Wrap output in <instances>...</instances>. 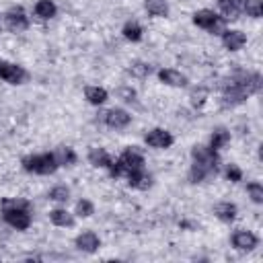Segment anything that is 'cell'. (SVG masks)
<instances>
[{"instance_id":"obj_1","label":"cell","mask_w":263,"mask_h":263,"mask_svg":"<svg viewBox=\"0 0 263 263\" xmlns=\"http://www.w3.org/2000/svg\"><path fill=\"white\" fill-rule=\"evenodd\" d=\"M23 168L27 173H35V175H53L58 171V162L53 158L51 152H43V154H31V156H25L21 160Z\"/></svg>"},{"instance_id":"obj_2","label":"cell","mask_w":263,"mask_h":263,"mask_svg":"<svg viewBox=\"0 0 263 263\" xmlns=\"http://www.w3.org/2000/svg\"><path fill=\"white\" fill-rule=\"evenodd\" d=\"M4 222L14 230H27L31 226V208L27 205H6L2 208Z\"/></svg>"},{"instance_id":"obj_3","label":"cell","mask_w":263,"mask_h":263,"mask_svg":"<svg viewBox=\"0 0 263 263\" xmlns=\"http://www.w3.org/2000/svg\"><path fill=\"white\" fill-rule=\"evenodd\" d=\"M193 23L205 31H210L212 35H222L224 33V18L218 16L214 10L210 8H201L193 14Z\"/></svg>"},{"instance_id":"obj_4","label":"cell","mask_w":263,"mask_h":263,"mask_svg":"<svg viewBox=\"0 0 263 263\" xmlns=\"http://www.w3.org/2000/svg\"><path fill=\"white\" fill-rule=\"evenodd\" d=\"M4 25H6V29L12 31V33L27 31V29H29V16H27V12L23 10V6H12L10 10H6V14H4Z\"/></svg>"},{"instance_id":"obj_5","label":"cell","mask_w":263,"mask_h":263,"mask_svg":"<svg viewBox=\"0 0 263 263\" xmlns=\"http://www.w3.org/2000/svg\"><path fill=\"white\" fill-rule=\"evenodd\" d=\"M0 78H2L4 82H8V84H23V82L29 78V74L25 72L23 66L2 60V62H0Z\"/></svg>"},{"instance_id":"obj_6","label":"cell","mask_w":263,"mask_h":263,"mask_svg":"<svg viewBox=\"0 0 263 263\" xmlns=\"http://www.w3.org/2000/svg\"><path fill=\"white\" fill-rule=\"evenodd\" d=\"M144 142H146L150 148L166 150V148H171V146H173L175 138H173V134H171V132H166V129H162V127H154V129H150V132L144 136Z\"/></svg>"},{"instance_id":"obj_7","label":"cell","mask_w":263,"mask_h":263,"mask_svg":"<svg viewBox=\"0 0 263 263\" xmlns=\"http://www.w3.org/2000/svg\"><path fill=\"white\" fill-rule=\"evenodd\" d=\"M191 158H193V162L203 164V166L212 168L214 173H216V168H218V154H216V150H212L210 146H193Z\"/></svg>"},{"instance_id":"obj_8","label":"cell","mask_w":263,"mask_h":263,"mask_svg":"<svg viewBox=\"0 0 263 263\" xmlns=\"http://www.w3.org/2000/svg\"><path fill=\"white\" fill-rule=\"evenodd\" d=\"M129 121H132V115L121 107H113L105 113V123L111 129H123V127L129 125Z\"/></svg>"},{"instance_id":"obj_9","label":"cell","mask_w":263,"mask_h":263,"mask_svg":"<svg viewBox=\"0 0 263 263\" xmlns=\"http://www.w3.org/2000/svg\"><path fill=\"white\" fill-rule=\"evenodd\" d=\"M230 240H232V247L238 251H253L259 245L257 234H253L251 230H236Z\"/></svg>"},{"instance_id":"obj_10","label":"cell","mask_w":263,"mask_h":263,"mask_svg":"<svg viewBox=\"0 0 263 263\" xmlns=\"http://www.w3.org/2000/svg\"><path fill=\"white\" fill-rule=\"evenodd\" d=\"M222 43H224L226 49H230V51H238V49L245 47V43H247V35H245L242 31H236V29H224V33H222Z\"/></svg>"},{"instance_id":"obj_11","label":"cell","mask_w":263,"mask_h":263,"mask_svg":"<svg viewBox=\"0 0 263 263\" xmlns=\"http://www.w3.org/2000/svg\"><path fill=\"white\" fill-rule=\"evenodd\" d=\"M74 245H76V249L82 251V253H95V251L101 247V240H99V236H97L95 232L86 230V232H80V234L76 236Z\"/></svg>"},{"instance_id":"obj_12","label":"cell","mask_w":263,"mask_h":263,"mask_svg":"<svg viewBox=\"0 0 263 263\" xmlns=\"http://www.w3.org/2000/svg\"><path fill=\"white\" fill-rule=\"evenodd\" d=\"M158 78H160V82H164L166 86H175V88L187 86V76L181 74L179 70H173V68L160 70V72H158Z\"/></svg>"},{"instance_id":"obj_13","label":"cell","mask_w":263,"mask_h":263,"mask_svg":"<svg viewBox=\"0 0 263 263\" xmlns=\"http://www.w3.org/2000/svg\"><path fill=\"white\" fill-rule=\"evenodd\" d=\"M121 162L125 164V168H127V173L129 171H136V168H144V156H142V152H138L136 148H125L123 152H121Z\"/></svg>"},{"instance_id":"obj_14","label":"cell","mask_w":263,"mask_h":263,"mask_svg":"<svg viewBox=\"0 0 263 263\" xmlns=\"http://www.w3.org/2000/svg\"><path fill=\"white\" fill-rule=\"evenodd\" d=\"M127 183H129V187H134V189H148L150 185H152V177L144 171V168H136V171H129L127 175Z\"/></svg>"},{"instance_id":"obj_15","label":"cell","mask_w":263,"mask_h":263,"mask_svg":"<svg viewBox=\"0 0 263 263\" xmlns=\"http://www.w3.org/2000/svg\"><path fill=\"white\" fill-rule=\"evenodd\" d=\"M88 162L92 166H99V168H109L113 158L105 148H90L88 150Z\"/></svg>"},{"instance_id":"obj_16","label":"cell","mask_w":263,"mask_h":263,"mask_svg":"<svg viewBox=\"0 0 263 263\" xmlns=\"http://www.w3.org/2000/svg\"><path fill=\"white\" fill-rule=\"evenodd\" d=\"M49 220H51L53 226H60V228H70V226H74V216H72L68 210H64V208L51 210V212H49Z\"/></svg>"},{"instance_id":"obj_17","label":"cell","mask_w":263,"mask_h":263,"mask_svg":"<svg viewBox=\"0 0 263 263\" xmlns=\"http://www.w3.org/2000/svg\"><path fill=\"white\" fill-rule=\"evenodd\" d=\"M53 158H55V162L60 164V166H72L74 162H76V152L70 148V146H58L53 152Z\"/></svg>"},{"instance_id":"obj_18","label":"cell","mask_w":263,"mask_h":263,"mask_svg":"<svg viewBox=\"0 0 263 263\" xmlns=\"http://www.w3.org/2000/svg\"><path fill=\"white\" fill-rule=\"evenodd\" d=\"M214 214L222 220V222H232L238 214V208L232 203V201H220L214 205Z\"/></svg>"},{"instance_id":"obj_19","label":"cell","mask_w":263,"mask_h":263,"mask_svg":"<svg viewBox=\"0 0 263 263\" xmlns=\"http://www.w3.org/2000/svg\"><path fill=\"white\" fill-rule=\"evenodd\" d=\"M33 12L37 18L41 21H47V18H53L55 12H58V6L51 2V0H37L35 6H33Z\"/></svg>"},{"instance_id":"obj_20","label":"cell","mask_w":263,"mask_h":263,"mask_svg":"<svg viewBox=\"0 0 263 263\" xmlns=\"http://www.w3.org/2000/svg\"><path fill=\"white\" fill-rule=\"evenodd\" d=\"M84 99L90 103V105H103L107 99H109V92L103 88V86H86L84 88Z\"/></svg>"},{"instance_id":"obj_21","label":"cell","mask_w":263,"mask_h":263,"mask_svg":"<svg viewBox=\"0 0 263 263\" xmlns=\"http://www.w3.org/2000/svg\"><path fill=\"white\" fill-rule=\"evenodd\" d=\"M218 6L222 10V18H236L242 10V0H218Z\"/></svg>"},{"instance_id":"obj_22","label":"cell","mask_w":263,"mask_h":263,"mask_svg":"<svg viewBox=\"0 0 263 263\" xmlns=\"http://www.w3.org/2000/svg\"><path fill=\"white\" fill-rule=\"evenodd\" d=\"M144 8L150 16H166L168 14V2L166 0H144Z\"/></svg>"},{"instance_id":"obj_23","label":"cell","mask_w":263,"mask_h":263,"mask_svg":"<svg viewBox=\"0 0 263 263\" xmlns=\"http://www.w3.org/2000/svg\"><path fill=\"white\" fill-rule=\"evenodd\" d=\"M212 173H214L212 168H208V166H203V164L193 162V164H191V168H189V181H191V183H203Z\"/></svg>"},{"instance_id":"obj_24","label":"cell","mask_w":263,"mask_h":263,"mask_svg":"<svg viewBox=\"0 0 263 263\" xmlns=\"http://www.w3.org/2000/svg\"><path fill=\"white\" fill-rule=\"evenodd\" d=\"M230 142V132H226V129H216L214 134H212V138H210V148L212 150H222L226 144Z\"/></svg>"},{"instance_id":"obj_25","label":"cell","mask_w":263,"mask_h":263,"mask_svg":"<svg viewBox=\"0 0 263 263\" xmlns=\"http://www.w3.org/2000/svg\"><path fill=\"white\" fill-rule=\"evenodd\" d=\"M121 33H123V37H125L127 41H134V43H136V41H140V39H142V35H144L142 27H140L136 21H129V23H125Z\"/></svg>"},{"instance_id":"obj_26","label":"cell","mask_w":263,"mask_h":263,"mask_svg":"<svg viewBox=\"0 0 263 263\" xmlns=\"http://www.w3.org/2000/svg\"><path fill=\"white\" fill-rule=\"evenodd\" d=\"M49 199L55 203H66L70 199V189L66 185H55L49 189Z\"/></svg>"},{"instance_id":"obj_27","label":"cell","mask_w":263,"mask_h":263,"mask_svg":"<svg viewBox=\"0 0 263 263\" xmlns=\"http://www.w3.org/2000/svg\"><path fill=\"white\" fill-rule=\"evenodd\" d=\"M242 10L249 16L259 18V16H263V2L261 0H242Z\"/></svg>"},{"instance_id":"obj_28","label":"cell","mask_w":263,"mask_h":263,"mask_svg":"<svg viewBox=\"0 0 263 263\" xmlns=\"http://www.w3.org/2000/svg\"><path fill=\"white\" fill-rule=\"evenodd\" d=\"M150 72H152V68L146 62H132L129 64V74L136 76V78H146Z\"/></svg>"},{"instance_id":"obj_29","label":"cell","mask_w":263,"mask_h":263,"mask_svg":"<svg viewBox=\"0 0 263 263\" xmlns=\"http://www.w3.org/2000/svg\"><path fill=\"white\" fill-rule=\"evenodd\" d=\"M247 193H249L253 203H263V185L261 183H257V181L249 183L247 185Z\"/></svg>"},{"instance_id":"obj_30","label":"cell","mask_w":263,"mask_h":263,"mask_svg":"<svg viewBox=\"0 0 263 263\" xmlns=\"http://www.w3.org/2000/svg\"><path fill=\"white\" fill-rule=\"evenodd\" d=\"M95 214V205H92V201H88V199H80L78 203H76V216H80V218H90Z\"/></svg>"},{"instance_id":"obj_31","label":"cell","mask_w":263,"mask_h":263,"mask_svg":"<svg viewBox=\"0 0 263 263\" xmlns=\"http://www.w3.org/2000/svg\"><path fill=\"white\" fill-rule=\"evenodd\" d=\"M189 99H191V105H193V107H203V103H205V99H208V88H203V86L193 88Z\"/></svg>"},{"instance_id":"obj_32","label":"cell","mask_w":263,"mask_h":263,"mask_svg":"<svg viewBox=\"0 0 263 263\" xmlns=\"http://www.w3.org/2000/svg\"><path fill=\"white\" fill-rule=\"evenodd\" d=\"M226 179L232 181V183H238L242 179V171L236 166V164H228L226 166Z\"/></svg>"},{"instance_id":"obj_33","label":"cell","mask_w":263,"mask_h":263,"mask_svg":"<svg viewBox=\"0 0 263 263\" xmlns=\"http://www.w3.org/2000/svg\"><path fill=\"white\" fill-rule=\"evenodd\" d=\"M117 97L121 101H125V103H132L136 99V90L132 86H121V88H117Z\"/></svg>"}]
</instances>
